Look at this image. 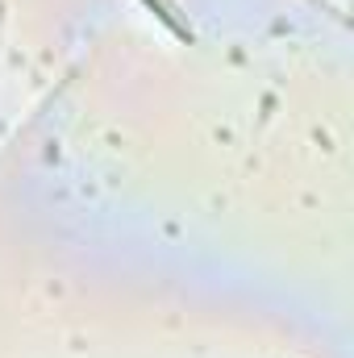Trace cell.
Returning a JSON list of instances; mask_svg holds the SVG:
<instances>
[{
	"mask_svg": "<svg viewBox=\"0 0 354 358\" xmlns=\"http://www.w3.org/2000/svg\"><path fill=\"white\" fill-rule=\"evenodd\" d=\"M142 4H146V8H150V13L171 29V34H176L179 42H192V38H196V34H192V25H187V21H179V8L171 4V0H142Z\"/></svg>",
	"mask_w": 354,
	"mask_h": 358,
	"instance_id": "obj_1",
	"label": "cell"
}]
</instances>
